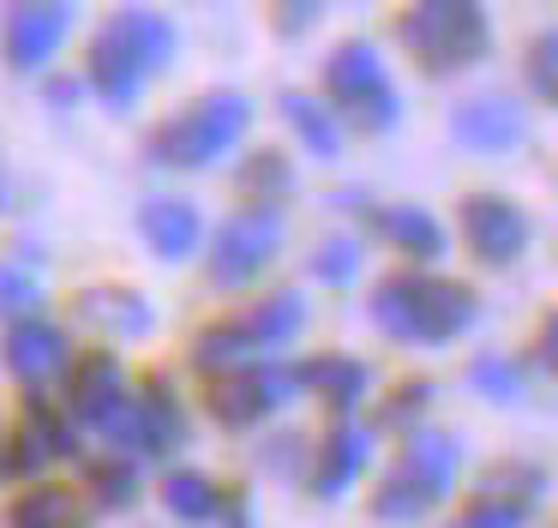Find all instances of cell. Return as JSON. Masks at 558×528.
Listing matches in <instances>:
<instances>
[{"mask_svg":"<svg viewBox=\"0 0 558 528\" xmlns=\"http://www.w3.org/2000/svg\"><path fill=\"white\" fill-rule=\"evenodd\" d=\"M373 324L397 343H457L474 324V288L426 271H397L373 288Z\"/></svg>","mask_w":558,"mask_h":528,"instance_id":"1","label":"cell"},{"mask_svg":"<svg viewBox=\"0 0 558 528\" xmlns=\"http://www.w3.org/2000/svg\"><path fill=\"white\" fill-rule=\"evenodd\" d=\"M174 60V24L162 12H114L90 36V84L109 108H126Z\"/></svg>","mask_w":558,"mask_h":528,"instance_id":"2","label":"cell"},{"mask_svg":"<svg viewBox=\"0 0 558 528\" xmlns=\"http://www.w3.org/2000/svg\"><path fill=\"white\" fill-rule=\"evenodd\" d=\"M457 468H462V451L450 432H414L397 451V463L385 468V480H378L373 516L378 523H421L426 511H438L457 492Z\"/></svg>","mask_w":558,"mask_h":528,"instance_id":"3","label":"cell"},{"mask_svg":"<svg viewBox=\"0 0 558 528\" xmlns=\"http://www.w3.org/2000/svg\"><path fill=\"white\" fill-rule=\"evenodd\" d=\"M397 43L421 60V72H462L486 55L493 31H486V12L469 0H426L397 19Z\"/></svg>","mask_w":558,"mask_h":528,"instance_id":"4","label":"cell"},{"mask_svg":"<svg viewBox=\"0 0 558 528\" xmlns=\"http://www.w3.org/2000/svg\"><path fill=\"white\" fill-rule=\"evenodd\" d=\"M246 120H253L246 96L210 91L205 103H193L186 115L162 120V127L150 132V156H157V163H169V168H210L217 156H229L234 144H241Z\"/></svg>","mask_w":558,"mask_h":528,"instance_id":"5","label":"cell"},{"mask_svg":"<svg viewBox=\"0 0 558 528\" xmlns=\"http://www.w3.org/2000/svg\"><path fill=\"white\" fill-rule=\"evenodd\" d=\"M325 96L337 103V115H349L366 132L397 127V115H402V96H397V84H390L373 43H342L325 60Z\"/></svg>","mask_w":558,"mask_h":528,"instance_id":"6","label":"cell"},{"mask_svg":"<svg viewBox=\"0 0 558 528\" xmlns=\"http://www.w3.org/2000/svg\"><path fill=\"white\" fill-rule=\"evenodd\" d=\"M541 499H546V468L505 456V463H493L481 480H474L469 511H462L450 528H522L534 511H541Z\"/></svg>","mask_w":558,"mask_h":528,"instance_id":"7","label":"cell"},{"mask_svg":"<svg viewBox=\"0 0 558 528\" xmlns=\"http://www.w3.org/2000/svg\"><path fill=\"white\" fill-rule=\"evenodd\" d=\"M282 247V211L277 204H253V211H234L229 223L210 240V283L217 288H246Z\"/></svg>","mask_w":558,"mask_h":528,"instance_id":"8","label":"cell"},{"mask_svg":"<svg viewBox=\"0 0 558 528\" xmlns=\"http://www.w3.org/2000/svg\"><path fill=\"white\" fill-rule=\"evenodd\" d=\"M109 432L126 444L133 456H162V451H174L181 444V432H186V415H181V403L169 396V384L162 379H145L133 396H126V408L109 420Z\"/></svg>","mask_w":558,"mask_h":528,"instance_id":"9","label":"cell"},{"mask_svg":"<svg viewBox=\"0 0 558 528\" xmlns=\"http://www.w3.org/2000/svg\"><path fill=\"white\" fill-rule=\"evenodd\" d=\"M462 240H469V252L481 264L505 271V264H517L522 247H529V216H522L505 192H469V199H462Z\"/></svg>","mask_w":558,"mask_h":528,"instance_id":"10","label":"cell"},{"mask_svg":"<svg viewBox=\"0 0 558 528\" xmlns=\"http://www.w3.org/2000/svg\"><path fill=\"white\" fill-rule=\"evenodd\" d=\"M294 391H301V372L294 367H246V372L217 379L210 415H217L222 427H253V420L277 415L282 403H294Z\"/></svg>","mask_w":558,"mask_h":528,"instance_id":"11","label":"cell"},{"mask_svg":"<svg viewBox=\"0 0 558 528\" xmlns=\"http://www.w3.org/2000/svg\"><path fill=\"white\" fill-rule=\"evenodd\" d=\"M66 31H73V7H13L7 12V60L19 72H37L43 60H54Z\"/></svg>","mask_w":558,"mask_h":528,"instance_id":"12","label":"cell"},{"mask_svg":"<svg viewBox=\"0 0 558 528\" xmlns=\"http://www.w3.org/2000/svg\"><path fill=\"white\" fill-rule=\"evenodd\" d=\"M66 367V331L49 319H19L7 331V372L25 384H43Z\"/></svg>","mask_w":558,"mask_h":528,"instance_id":"13","label":"cell"},{"mask_svg":"<svg viewBox=\"0 0 558 528\" xmlns=\"http://www.w3.org/2000/svg\"><path fill=\"white\" fill-rule=\"evenodd\" d=\"M366 456H373V432L354 427V420H342V427L318 444V456H313V492H318V499H342V492L361 480Z\"/></svg>","mask_w":558,"mask_h":528,"instance_id":"14","label":"cell"},{"mask_svg":"<svg viewBox=\"0 0 558 528\" xmlns=\"http://www.w3.org/2000/svg\"><path fill=\"white\" fill-rule=\"evenodd\" d=\"M126 396H133V384H126V367H121L114 355H90L85 367H78V379H73V408H78V420H90V427H109V420L126 408Z\"/></svg>","mask_w":558,"mask_h":528,"instance_id":"15","label":"cell"},{"mask_svg":"<svg viewBox=\"0 0 558 528\" xmlns=\"http://www.w3.org/2000/svg\"><path fill=\"white\" fill-rule=\"evenodd\" d=\"M301 372V391H313V396H325L330 408H361V396H366V384H373V372H366V360H354V355H313L306 367H294Z\"/></svg>","mask_w":558,"mask_h":528,"instance_id":"16","label":"cell"},{"mask_svg":"<svg viewBox=\"0 0 558 528\" xmlns=\"http://www.w3.org/2000/svg\"><path fill=\"white\" fill-rule=\"evenodd\" d=\"M198 204L186 199H150L145 211H138V235L157 247V259H186V252L198 247Z\"/></svg>","mask_w":558,"mask_h":528,"instance_id":"17","label":"cell"},{"mask_svg":"<svg viewBox=\"0 0 558 528\" xmlns=\"http://www.w3.org/2000/svg\"><path fill=\"white\" fill-rule=\"evenodd\" d=\"M373 228H378V240H390L397 252H409V259H421V264H433L438 252H445V228H438L421 204H385V211H373Z\"/></svg>","mask_w":558,"mask_h":528,"instance_id":"18","label":"cell"},{"mask_svg":"<svg viewBox=\"0 0 558 528\" xmlns=\"http://www.w3.org/2000/svg\"><path fill=\"white\" fill-rule=\"evenodd\" d=\"M457 139L474 151H510L522 139V108H510L505 96H481V103L457 108Z\"/></svg>","mask_w":558,"mask_h":528,"instance_id":"19","label":"cell"},{"mask_svg":"<svg viewBox=\"0 0 558 528\" xmlns=\"http://www.w3.org/2000/svg\"><path fill=\"white\" fill-rule=\"evenodd\" d=\"M19 451H13V468H25V475H37V468H49V463H61V456H73V432L54 420V408H43V403H31L25 408V420H19Z\"/></svg>","mask_w":558,"mask_h":528,"instance_id":"20","label":"cell"},{"mask_svg":"<svg viewBox=\"0 0 558 528\" xmlns=\"http://www.w3.org/2000/svg\"><path fill=\"white\" fill-rule=\"evenodd\" d=\"M241 331H246V343L265 355V348H289L294 336L306 331V300L301 295H270V300H258V307H246L241 312Z\"/></svg>","mask_w":558,"mask_h":528,"instance_id":"21","label":"cell"},{"mask_svg":"<svg viewBox=\"0 0 558 528\" xmlns=\"http://www.w3.org/2000/svg\"><path fill=\"white\" fill-rule=\"evenodd\" d=\"M78 319L97 324V331H114V336H145L150 331V307L133 288H85V295H78Z\"/></svg>","mask_w":558,"mask_h":528,"instance_id":"22","label":"cell"},{"mask_svg":"<svg viewBox=\"0 0 558 528\" xmlns=\"http://www.w3.org/2000/svg\"><path fill=\"white\" fill-rule=\"evenodd\" d=\"M13 528H85V504L66 487H31L13 504Z\"/></svg>","mask_w":558,"mask_h":528,"instance_id":"23","label":"cell"},{"mask_svg":"<svg viewBox=\"0 0 558 528\" xmlns=\"http://www.w3.org/2000/svg\"><path fill=\"white\" fill-rule=\"evenodd\" d=\"M253 355H258V348L246 343L241 319H229V324H210V331L198 336L193 367H198V372H217V379H229V372H246V367H253Z\"/></svg>","mask_w":558,"mask_h":528,"instance_id":"24","label":"cell"},{"mask_svg":"<svg viewBox=\"0 0 558 528\" xmlns=\"http://www.w3.org/2000/svg\"><path fill=\"white\" fill-rule=\"evenodd\" d=\"M162 504H169V516H181V523H210V516L222 511V492L210 475H198V468H174L169 480H162Z\"/></svg>","mask_w":558,"mask_h":528,"instance_id":"25","label":"cell"},{"mask_svg":"<svg viewBox=\"0 0 558 528\" xmlns=\"http://www.w3.org/2000/svg\"><path fill=\"white\" fill-rule=\"evenodd\" d=\"M282 115H289V127L306 139V151H313V156H337L342 127H337V115H330V103H318V96L289 91V96H282Z\"/></svg>","mask_w":558,"mask_h":528,"instance_id":"26","label":"cell"},{"mask_svg":"<svg viewBox=\"0 0 558 528\" xmlns=\"http://www.w3.org/2000/svg\"><path fill=\"white\" fill-rule=\"evenodd\" d=\"M90 492H97L102 511H126V504L138 499V468L121 463V456H102V463H90Z\"/></svg>","mask_w":558,"mask_h":528,"instance_id":"27","label":"cell"},{"mask_svg":"<svg viewBox=\"0 0 558 528\" xmlns=\"http://www.w3.org/2000/svg\"><path fill=\"white\" fill-rule=\"evenodd\" d=\"M426 408H433V384H426V379H402L397 391H390V403H378V427L409 432Z\"/></svg>","mask_w":558,"mask_h":528,"instance_id":"28","label":"cell"},{"mask_svg":"<svg viewBox=\"0 0 558 528\" xmlns=\"http://www.w3.org/2000/svg\"><path fill=\"white\" fill-rule=\"evenodd\" d=\"M469 384H474V391H486L493 403H517V396H522V372H517V360H505V355H481L469 367Z\"/></svg>","mask_w":558,"mask_h":528,"instance_id":"29","label":"cell"},{"mask_svg":"<svg viewBox=\"0 0 558 528\" xmlns=\"http://www.w3.org/2000/svg\"><path fill=\"white\" fill-rule=\"evenodd\" d=\"M529 84H534V96H546L558 108V24L529 43Z\"/></svg>","mask_w":558,"mask_h":528,"instance_id":"30","label":"cell"},{"mask_svg":"<svg viewBox=\"0 0 558 528\" xmlns=\"http://www.w3.org/2000/svg\"><path fill=\"white\" fill-rule=\"evenodd\" d=\"M241 187L253 192V199H270V192H289V163H282L277 151H258L253 163H246V175H241Z\"/></svg>","mask_w":558,"mask_h":528,"instance_id":"31","label":"cell"},{"mask_svg":"<svg viewBox=\"0 0 558 528\" xmlns=\"http://www.w3.org/2000/svg\"><path fill=\"white\" fill-rule=\"evenodd\" d=\"M354 271H361L354 240H325V247L313 252V276H318V283H349Z\"/></svg>","mask_w":558,"mask_h":528,"instance_id":"32","label":"cell"},{"mask_svg":"<svg viewBox=\"0 0 558 528\" xmlns=\"http://www.w3.org/2000/svg\"><path fill=\"white\" fill-rule=\"evenodd\" d=\"M31 307H37V283H31V271H19V264H0V319L31 312Z\"/></svg>","mask_w":558,"mask_h":528,"instance_id":"33","label":"cell"},{"mask_svg":"<svg viewBox=\"0 0 558 528\" xmlns=\"http://www.w3.org/2000/svg\"><path fill=\"white\" fill-rule=\"evenodd\" d=\"M534 360H541V367L558 379V307L546 312V319H541V331H534Z\"/></svg>","mask_w":558,"mask_h":528,"instance_id":"34","label":"cell"},{"mask_svg":"<svg viewBox=\"0 0 558 528\" xmlns=\"http://www.w3.org/2000/svg\"><path fill=\"white\" fill-rule=\"evenodd\" d=\"M0 463H7V451H0Z\"/></svg>","mask_w":558,"mask_h":528,"instance_id":"35","label":"cell"}]
</instances>
